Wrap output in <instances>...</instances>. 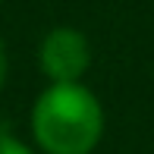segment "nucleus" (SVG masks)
<instances>
[{
    "instance_id": "nucleus-3",
    "label": "nucleus",
    "mask_w": 154,
    "mask_h": 154,
    "mask_svg": "<svg viewBox=\"0 0 154 154\" xmlns=\"http://www.w3.org/2000/svg\"><path fill=\"white\" fill-rule=\"evenodd\" d=\"M0 154H35V148H29L16 132L0 129Z\"/></svg>"
},
{
    "instance_id": "nucleus-2",
    "label": "nucleus",
    "mask_w": 154,
    "mask_h": 154,
    "mask_svg": "<svg viewBox=\"0 0 154 154\" xmlns=\"http://www.w3.org/2000/svg\"><path fill=\"white\" fill-rule=\"evenodd\" d=\"M38 66L47 85L82 82V75L91 66V41L72 25H54L38 44Z\"/></svg>"
},
{
    "instance_id": "nucleus-4",
    "label": "nucleus",
    "mask_w": 154,
    "mask_h": 154,
    "mask_svg": "<svg viewBox=\"0 0 154 154\" xmlns=\"http://www.w3.org/2000/svg\"><path fill=\"white\" fill-rule=\"evenodd\" d=\"M6 69H10V60H6V44H3V38H0V91H3V85H6Z\"/></svg>"
},
{
    "instance_id": "nucleus-1",
    "label": "nucleus",
    "mask_w": 154,
    "mask_h": 154,
    "mask_svg": "<svg viewBox=\"0 0 154 154\" xmlns=\"http://www.w3.org/2000/svg\"><path fill=\"white\" fill-rule=\"evenodd\" d=\"M104 107L82 82L47 85L32 107V138L44 154H91L104 138Z\"/></svg>"
},
{
    "instance_id": "nucleus-5",
    "label": "nucleus",
    "mask_w": 154,
    "mask_h": 154,
    "mask_svg": "<svg viewBox=\"0 0 154 154\" xmlns=\"http://www.w3.org/2000/svg\"><path fill=\"white\" fill-rule=\"evenodd\" d=\"M0 3H3V0H0Z\"/></svg>"
}]
</instances>
